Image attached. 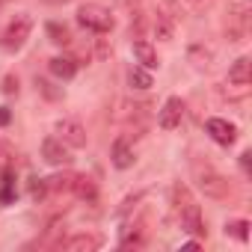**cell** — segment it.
Instances as JSON below:
<instances>
[{
  "label": "cell",
  "instance_id": "cell-1",
  "mask_svg": "<svg viewBox=\"0 0 252 252\" xmlns=\"http://www.w3.org/2000/svg\"><path fill=\"white\" fill-rule=\"evenodd\" d=\"M172 205H175V214H178V220H181V228L190 231V234L205 237L202 211H199V205H196V199H193V193H190L187 184H175V187H172Z\"/></svg>",
  "mask_w": 252,
  "mask_h": 252
},
{
  "label": "cell",
  "instance_id": "cell-2",
  "mask_svg": "<svg viewBox=\"0 0 252 252\" xmlns=\"http://www.w3.org/2000/svg\"><path fill=\"white\" fill-rule=\"evenodd\" d=\"M30 30H33V18L30 15H15L6 27H3V33H0V48L3 51H18V48H24V42L30 39Z\"/></svg>",
  "mask_w": 252,
  "mask_h": 252
},
{
  "label": "cell",
  "instance_id": "cell-3",
  "mask_svg": "<svg viewBox=\"0 0 252 252\" xmlns=\"http://www.w3.org/2000/svg\"><path fill=\"white\" fill-rule=\"evenodd\" d=\"M77 21H80V27H86L92 33H110L113 30V15L101 3H83L77 9Z\"/></svg>",
  "mask_w": 252,
  "mask_h": 252
},
{
  "label": "cell",
  "instance_id": "cell-4",
  "mask_svg": "<svg viewBox=\"0 0 252 252\" xmlns=\"http://www.w3.org/2000/svg\"><path fill=\"white\" fill-rule=\"evenodd\" d=\"M199 187H202V193L208 199H217V202H222V199L231 196V181L225 175H220L217 169H211V166L199 169Z\"/></svg>",
  "mask_w": 252,
  "mask_h": 252
},
{
  "label": "cell",
  "instance_id": "cell-5",
  "mask_svg": "<svg viewBox=\"0 0 252 252\" xmlns=\"http://www.w3.org/2000/svg\"><path fill=\"white\" fill-rule=\"evenodd\" d=\"M57 137L68 146V149H83L86 146V131L77 119H60L57 122Z\"/></svg>",
  "mask_w": 252,
  "mask_h": 252
},
{
  "label": "cell",
  "instance_id": "cell-6",
  "mask_svg": "<svg viewBox=\"0 0 252 252\" xmlns=\"http://www.w3.org/2000/svg\"><path fill=\"white\" fill-rule=\"evenodd\" d=\"M205 131H208L211 140L220 143V146H231V143L237 140V128H234L228 119H220V116H214V119L205 122Z\"/></svg>",
  "mask_w": 252,
  "mask_h": 252
},
{
  "label": "cell",
  "instance_id": "cell-7",
  "mask_svg": "<svg viewBox=\"0 0 252 252\" xmlns=\"http://www.w3.org/2000/svg\"><path fill=\"white\" fill-rule=\"evenodd\" d=\"M249 6L246 3H234L231 6V12H228V21H225V33H228V39L231 42H240L243 36H246V24H249Z\"/></svg>",
  "mask_w": 252,
  "mask_h": 252
},
{
  "label": "cell",
  "instance_id": "cell-8",
  "mask_svg": "<svg viewBox=\"0 0 252 252\" xmlns=\"http://www.w3.org/2000/svg\"><path fill=\"white\" fill-rule=\"evenodd\" d=\"M42 158H45L51 166H68V163H71V152H68V146H65L60 137H48V140L42 143Z\"/></svg>",
  "mask_w": 252,
  "mask_h": 252
},
{
  "label": "cell",
  "instance_id": "cell-9",
  "mask_svg": "<svg viewBox=\"0 0 252 252\" xmlns=\"http://www.w3.org/2000/svg\"><path fill=\"white\" fill-rule=\"evenodd\" d=\"M181 119H184V101H181L178 95L166 98V104H163V110H160V116H158L160 128H163V131H175L178 125H181Z\"/></svg>",
  "mask_w": 252,
  "mask_h": 252
},
{
  "label": "cell",
  "instance_id": "cell-10",
  "mask_svg": "<svg viewBox=\"0 0 252 252\" xmlns=\"http://www.w3.org/2000/svg\"><path fill=\"white\" fill-rule=\"evenodd\" d=\"M104 240L98 234H74L68 240H60V249H68V252H95Z\"/></svg>",
  "mask_w": 252,
  "mask_h": 252
},
{
  "label": "cell",
  "instance_id": "cell-11",
  "mask_svg": "<svg viewBox=\"0 0 252 252\" xmlns=\"http://www.w3.org/2000/svg\"><path fill=\"white\" fill-rule=\"evenodd\" d=\"M113 166L116 169H128V166H134V149L128 146V140L125 137H119L116 143H113Z\"/></svg>",
  "mask_w": 252,
  "mask_h": 252
},
{
  "label": "cell",
  "instance_id": "cell-12",
  "mask_svg": "<svg viewBox=\"0 0 252 252\" xmlns=\"http://www.w3.org/2000/svg\"><path fill=\"white\" fill-rule=\"evenodd\" d=\"M152 30H155V36H158L160 42H169L172 33H175V21H172V15H166L163 9H158L155 18H152Z\"/></svg>",
  "mask_w": 252,
  "mask_h": 252
},
{
  "label": "cell",
  "instance_id": "cell-13",
  "mask_svg": "<svg viewBox=\"0 0 252 252\" xmlns=\"http://www.w3.org/2000/svg\"><path fill=\"white\" fill-rule=\"evenodd\" d=\"M48 68H51L54 77H60V80H71V77L77 74V60H71V57H54V60L48 63Z\"/></svg>",
  "mask_w": 252,
  "mask_h": 252
},
{
  "label": "cell",
  "instance_id": "cell-14",
  "mask_svg": "<svg viewBox=\"0 0 252 252\" xmlns=\"http://www.w3.org/2000/svg\"><path fill=\"white\" fill-rule=\"evenodd\" d=\"M134 57H137V63L143 65V68H158V51L146 42V39H137L134 42Z\"/></svg>",
  "mask_w": 252,
  "mask_h": 252
},
{
  "label": "cell",
  "instance_id": "cell-15",
  "mask_svg": "<svg viewBox=\"0 0 252 252\" xmlns=\"http://www.w3.org/2000/svg\"><path fill=\"white\" fill-rule=\"evenodd\" d=\"M74 196H80L83 202H95L98 199V187L89 175H74V187H71Z\"/></svg>",
  "mask_w": 252,
  "mask_h": 252
},
{
  "label": "cell",
  "instance_id": "cell-16",
  "mask_svg": "<svg viewBox=\"0 0 252 252\" xmlns=\"http://www.w3.org/2000/svg\"><path fill=\"white\" fill-rule=\"evenodd\" d=\"M220 92H222V98H228V101H243V98H249V92H252V80H246V83L225 80V86H222Z\"/></svg>",
  "mask_w": 252,
  "mask_h": 252
},
{
  "label": "cell",
  "instance_id": "cell-17",
  "mask_svg": "<svg viewBox=\"0 0 252 252\" xmlns=\"http://www.w3.org/2000/svg\"><path fill=\"white\" fill-rule=\"evenodd\" d=\"M228 80H237V83L252 80V63H249V57H237V60L231 63V68H228Z\"/></svg>",
  "mask_w": 252,
  "mask_h": 252
},
{
  "label": "cell",
  "instance_id": "cell-18",
  "mask_svg": "<svg viewBox=\"0 0 252 252\" xmlns=\"http://www.w3.org/2000/svg\"><path fill=\"white\" fill-rule=\"evenodd\" d=\"M15 158H18L15 146L9 140H0V172H12L15 169Z\"/></svg>",
  "mask_w": 252,
  "mask_h": 252
},
{
  "label": "cell",
  "instance_id": "cell-19",
  "mask_svg": "<svg viewBox=\"0 0 252 252\" xmlns=\"http://www.w3.org/2000/svg\"><path fill=\"white\" fill-rule=\"evenodd\" d=\"M45 30H48V36H51V42H54V45H60V48L71 45V33H68V27H65V24H60V21H51Z\"/></svg>",
  "mask_w": 252,
  "mask_h": 252
},
{
  "label": "cell",
  "instance_id": "cell-20",
  "mask_svg": "<svg viewBox=\"0 0 252 252\" xmlns=\"http://www.w3.org/2000/svg\"><path fill=\"white\" fill-rule=\"evenodd\" d=\"M187 57H190V63H193L196 68H208V65H211V60H214L211 48H205V45H193V48L187 51Z\"/></svg>",
  "mask_w": 252,
  "mask_h": 252
},
{
  "label": "cell",
  "instance_id": "cell-21",
  "mask_svg": "<svg viewBox=\"0 0 252 252\" xmlns=\"http://www.w3.org/2000/svg\"><path fill=\"white\" fill-rule=\"evenodd\" d=\"M131 228H134V225H131ZM143 243H146V231H143V225H137L134 231H125V234H122V249H131V246L140 249Z\"/></svg>",
  "mask_w": 252,
  "mask_h": 252
},
{
  "label": "cell",
  "instance_id": "cell-22",
  "mask_svg": "<svg viewBox=\"0 0 252 252\" xmlns=\"http://www.w3.org/2000/svg\"><path fill=\"white\" fill-rule=\"evenodd\" d=\"M71 187H74V175L71 172L48 178V190H54V193H71Z\"/></svg>",
  "mask_w": 252,
  "mask_h": 252
},
{
  "label": "cell",
  "instance_id": "cell-23",
  "mask_svg": "<svg viewBox=\"0 0 252 252\" xmlns=\"http://www.w3.org/2000/svg\"><path fill=\"white\" fill-rule=\"evenodd\" d=\"M128 80H131L134 89H149V86H152V74H149V68H131Z\"/></svg>",
  "mask_w": 252,
  "mask_h": 252
},
{
  "label": "cell",
  "instance_id": "cell-24",
  "mask_svg": "<svg viewBox=\"0 0 252 252\" xmlns=\"http://www.w3.org/2000/svg\"><path fill=\"white\" fill-rule=\"evenodd\" d=\"M225 234H231L237 240H246L249 237V222L246 220H231V222H225Z\"/></svg>",
  "mask_w": 252,
  "mask_h": 252
},
{
  "label": "cell",
  "instance_id": "cell-25",
  "mask_svg": "<svg viewBox=\"0 0 252 252\" xmlns=\"http://www.w3.org/2000/svg\"><path fill=\"white\" fill-rule=\"evenodd\" d=\"M36 89H39L48 101H60V98H63V89H54V83H51V80H45V77H39V80H36Z\"/></svg>",
  "mask_w": 252,
  "mask_h": 252
},
{
  "label": "cell",
  "instance_id": "cell-26",
  "mask_svg": "<svg viewBox=\"0 0 252 252\" xmlns=\"http://www.w3.org/2000/svg\"><path fill=\"white\" fill-rule=\"evenodd\" d=\"M146 27H149L146 15H143V12H137V15H134V21H131V36H134V39H143Z\"/></svg>",
  "mask_w": 252,
  "mask_h": 252
},
{
  "label": "cell",
  "instance_id": "cell-27",
  "mask_svg": "<svg viewBox=\"0 0 252 252\" xmlns=\"http://www.w3.org/2000/svg\"><path fill=\"white\" fill-rule=\"evenodd\" d=\"M45 193H48V178H30V196L42 199Z\"/></svg>",
  "mask_w": 252,
  "mask_h": 252
},
{
  "label": "cell",
  "instance_id": "cell-28",
  "mask_svg": "<svg viewBox=\"0 0 252 252\" xmlns=\"http://www.w3.org/2000/svg\"><path fill=\"white\" fill-rule=\"evenodd\" d=\"M3 92L6 95H18V77L15 74H6L3 77Z\"/></svg>",
  "mask_w": 252,
  "mask_h": 252
},
{
  "label": "cell",
  "instance_id": "cell-29",
  "mask_svg": "<svg viewBox=\"0 0 252 252\" xmlns=\"http://www.w3.org/2000/svg\"><path fill=\"white\" fill-rule=\"evenodd\" d=\"M187 3H190L193 9H208V6L214 3V0H187Z\"/></svg>",
  "mask_w": 252,
  "mask_h": 252
},
{
  "label": "cell",
  "instance_id": "cell-30",
  "mask_svg": "<svg viewBox=\"0 0 252 252\" xmlns=\"http://www.w3.org/2000/svg\"><path fill=\"white\" fill-rule=\"evenodd\" d=\"M9 119H12V113L6 107H0V125H9Z\"/></svg>",
  "mask_w": 252,
  "mask_h": 252
},
{
  "label": "cell",
  "instance_id": "cell-31",
  "mask_svg": "<svg viewBox=\"0 0 252 252\" xmlns=\"http://www.w3.org/2000/svg\"><path fill=\"white\" fill-rule=\"evenodd\" d=\"M119 3H122L125 9H137V6H140V0H119Z\"/></svg>",
  "mask_w": 252,
  "mask_h": 252
},
{
  "label": "cell",
  "instance_id": "cell-32",
  "mask_svg": "<svg viewBox=\"0 0 252 252\" xmlns=\"http://www.w3.org/2000/svg\"><path fill=\"white\" fill-rule=\"evenodd\" d=\"M42 3H48V6H63V3H68V0H42Z\"/></svg>",
  "mask_w": 252,
  "mask_h": 252
},
{
  "label": "cell",
  "instance_id": "cell-33",
  "mask_svg": "<svg viewBox=\"0 0 252 252\" xmlns=\"http://www.w3.org/2000/svg\"><path fill=\"white\" fill-rule=\"evenodd\" d=\"M3 3H6V0H0V9H3Z\"/></svg>",
  "mask_w": 252,
  "mask_h": 252
}]
</instances>
